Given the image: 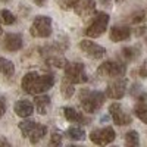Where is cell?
Wrapping results in <instances>:
<instances>
[{
	"label": "cell",
	"mask_w": 147,
	"mask_h": 147,
	"mask_svg": "<svg viewBox=\"0 0 147 147\" xmlns=\"http://www.w3.org/2000/svg\"><path fill=\"white\" fill-rule=\"evenodd\" d=\"M21 85L22 90L28 94L32 96L43 94L55 85V75L53 74H38L35 71H31L24 75Z\"/></svg>",
	"instance_id": "cell-1"
},
{
	"label": "cell",
	"mask_w": 147,
	"mask_h": 147,
	"mask_svg": "<svg viewBox=\"0 0 147 147\" xmlns=\"http://www.w3.org/2000/svg\"><path fill=\"white\" fill-rule=\"evenodd\" d=\"M105 100H106V94L97 90L84 88L80 93V105L84 112L87 113H96L105 105Z\"/></svg>",
	"instance_id": "cell-2"
},
{
	"label": "cell",
	"mask_w": 147,
	"mask_h": 147,
	"mask_svg": "<svg viewBox=\"0 0 147 147\" xmlns=\"http://www.w3.org/2000/svg\"><path fill=\"white\" fill-rule=\"evenodd\" d=\"M107 25H109V15L105 13V12H97L93 21L84 30V34L88 38H97V37H102L106 32Z\"/></svg>",
	"instance_id": "cell-3"
},
{
	"label": "cell",
	"mask_w": 147,
	"mask_h": 147,
	"mask_svg": "<svg viewBox=\"0 0 147 147\" xmlns=\"http://www.w3.org/2000/svg\"><path fill=\"white\" fill-rule=\"evenodd\" d=\"M127 72V66L124 62L118 60H106L96 71V77L99 78H118L124 77Z\"/></svg>",
	"instance_id": "cell-4"
},
{
	"label": "cell",
	"mask_w": 147,
	"mask_h": 147,
	"mask_svg": "<svg viewBox=\"0 0 147 147\" xmlns=\"http://www.w3.org/2000/svg\"><path fill=\"white\" fill-rule=\"evenodd\" d=\"M30 32L35 38H47L52 34V18L46 15H38L32 21Z\"/></svg>",
	"instance_id": "cell-5"
},
{
	"label": "cell",
	"mask_w": 147,
	"mask_h": 147,
	"mask_svg": "<svg viewBox=\"0 0 147 147\" xmlns=\"http://www.w3.org/2000/svg\"><path fill=\"white\" fill-rule=\"evenodd\" d=\"M63 69H65V78L72 84H84L88 81L85 66L81 62H68Z\"/></svg>",
	"instance_id": "cell-6"
},
{
	"label": "cell",
	"mask_w": 147,
	"mask_h": 147,
	"mask_svg": "<svg viewBox=\"0 0 147 147\" xmlns=\"http://www.w3.org/2000/svg\"><path fill=\"white\" fill-rule=\"evenodd\" d=\"M88 137H90L91 143H94L97 146H107L115 141L116 134L112 127H105V128H94L90 132Z\"/></svg>",
	"instance_id": "cell-7"
},
{
	"label": "cell",
	"mask_w": 147,
	"mask_h": 147,
	"mask_svg": "<svg viewBox=\"0 0 147 147\" xmlns=\"http://www.w3.org/2000/svg\"><path fill=\"white\" fill-rule=\"evenodd\" d=\"M127 87H128V82L125 78L118 77L115 78L112 82L107 84V88H106V96L109 99H113V100H119L125 96L127 93Z\"/></svg>",
	"instance_id": "cell-8"
},
{
	"label": "cell",
	"mask_w": 147,
	"mask_h": 147,
	"mask_svg": "<svg viewBox=\"0 0 147 147\" xmlns=\"http://www.w3.org/2000/svg\"><path fill=\"white\" fill-rule=\"evenodd\" d=\"M80 49L90 59H102L106 55V49L103 46H99L97 43H94L88 38H84L80 41Z\"/></svg>",
	"instance_id": "cell-9"
},
{
	"label": "cell",
	"mask_w": 147,
	"mask_h": 147,
	"mask_svg": "<svg viewBox=\"0 0 147 147\" xmlns=\"http://www.w3.org/2000/svg\"><path fill=\"white\" fill-rule=\"evenodd\" d=\"M109 115L110 118L113 119V122L119 127H125V125H129L132 122V118L131 115H128L124 107H122L119 103H112L109 106Z\"/></svg>",
	"instance_id": "cell-10"
},
{
	"label": "cell",
	"mask_w": 147,
	"mask_h": 147,
	"mask_svg": "<svg viewBox=\"0 0 147 147\" xmlns=\"http://www.w3.org/2000/svg\"><path fill=\"white\" fill-rule=\"evenodd\" d=\"M74 10L78 16L87 19L93 13H96V2L94 0H78L77 5L74 6Z\"/></svg>",
	"instance_id": "cell-11"
},
{
	"label": "cell",
	"mask_w": 147,
	"mask_h": 147,
	"mask_svg": "<svg viewBox=\"0 0 147 147\" xmlns=\"http://www.w3.org/2000/svg\"><path fill=\"white\" fill-rule=\"evenodd\" d=\"M132 31L129 27H125V25H115L110 28V32H109V37H110V40H112L113 43H121V41H125L128 40L129 37H131Z\"/></svg>",
	"instance_id": "cell-12"
},
{
	"label": "cell",
	"mask_w": 147,
	"mask_h": 147,
	"mask_svg": "<svg viewBox=\"0 0 147 147\" xmlns=\"http://www.w3.org/2000/svg\"><path fill=\"white\" fill-rule=\"evenodd\" d=\"M63 115H65L66 121L72 122V124L87 125V122H90L88 118H85L81 112H78V110H77L75 107H72V106H65V107H63Z\"/></svg>",
	"instance_id": "cell-13"
},
{
	"label": "cell",
	"mask_w": 147,
	"mask_h": 147,
	"mask_svg": "<svg viewBox=\"0 0 147 147\" xmlns=\"http://www.w3.org/2000/svg\"><path fill=\"white\" fill-rule=\"evenodd\" d=\"M22 37L19 34H6L3 40V47L7 52H18L22 49Z\"/></svg>",
	"instance_id": "cell-14"
},
{
	"label": "cell",
	"mask_w": 147,
	"mask_h": 147,
	"mask_svg": "<svg viewBox=\"0 0 147 147\" xmlns=\"http://www.w3.org/2000/svg\"><path fill=\"white\" fill-rule=\"evenodd\" d=\"M13 110H15V113L18 116H21V118H30L34 113V105L30 100L22 99V100H18L15 103Z\"/></svg>",
	"instance_id": "cell-15"
},
{
	"label": "cell",
	"mask_w": 147,
	"mask_h": 147,
	"mask_svg": "<svg viewBox=\"0 0 147 147\" xmlns=\"http://www.w3.org/2000/svg\"><path fill=\"white\" fill-rule=\"evenodd\" d=\"M50 97L46 96V94H37L35 99H34V106L37 109V112H38L40 115H46L49 107H50Z\"/></svg>",
	"instance_id": "cell-16"
},
{
	"label": "cell",
	"mask_w": 147,
	"mask_h": 147,
	"mask_svg": "<svg viewBox=\"0 0 147 147\" xmlns=\"http://www.w3.org/2000/svg\"><path fill=\"white\" fill-rule=\"evenodd\" d=\"M57 53H60V52H57V50L55 52V49H50V52H49V55L46 57V62L52 66H56V68H65L68 60L62 55H57Z\"/></svg>",
	"instance_id": "cell-17"
},
{
	"label": "cell",
	"mask_w": 147,
	"mask_h": 147,
	"mask_svg": "<svg viewBox=\"0 0 147 147\" xmlns=\"http://www.w3.org/2000/svg\"><path fill=\"white\" fill-rule=\"evenodd\" d=\"M119 53L125 62H134L140 56L141 50H140V46H129V47H124Z\"/></svg>",
	"instance_id": "cell-18"
},
{
	"label": "cell",
	"mask_w": 147,
	"mask_h": 147,
	"mask_svg": "<svg viewBox=\"0 0 147 147\" xmlns=\"http://www.w3.org/2000/svg\"><path fill=\"white\" fill-rule=\"evenodd\" d=\"M46 134H47V127L46 125H41V124H37L35 128L31 131V134L28 136V138H30V141L32 144H37L38 141L43 140V137L46 136Z\"/></svg>",
	"instance_id": "cell-19"
},
{
	"label": "cell",
	"mask_w": 147,
	"mask_h": 147,
	"mask_svg": "<svg viewBox=\"0 0 147 147\" xmlns=\"http://www.w3.org/2000/svg\"><path fill=\"white\" fill-rule=\"evenodd\" d=\"M66 136L74 141H82V140H85V131L77 125H72L66 129Z\"/></svg>",
	"instance_id": "cell-20"
},
{
	"label": "cell",
	"mask_w": 147,
	"mask_h": 147,
	"mask_svg": "<svg viewBox=\"0 0 147 147\" xmlns=\"http://www.w3.org/2000/svg\"><path fill=\"white\" fill-rule=\"evenodd\" d=\"M0 74H3L5 77H12L15 74V65L2 56H0Z\"/></svg>",
	"instance_id": "cell-21"
},
{
	"label": "cell",
	"mask_w": 147,
	"mask_h": 147,
	"mask_svg": "<svg viewBox=\"0 0 147 147\" xmlns=\"http://www.w3.org/2000/svg\"><path fill=\"white\" fill-rule=\"evenodd\" d=\"M134 115H136L141 122L147 124V105L144 102H138L134 107Z\"/></svg>",
	"instance_id": "cell-22"
},
{
	"label": "cell",
	"mask_w": 147,
	"mask_h": 147,
	"mask_svg": "<svg viewBox=\"0 0 147 147\" xmlns=\"http://www.w3.org/2000/svg\"><path fill=\"white\" fill-rule=\"evenodd\" d=\"M74 85H75V84H72L71 81H68L66 78H63L62 85H60V93H62V96L65 97V99H71V97L74 96V93H75Z\"/></svg>",
	"instance_id": "cell-23"
},
{
	"label": "cell",
	"mask_w": 147,
	"mask_h": 147,
	"mask_svg": "<svg viewBox=\"0 0 147 147\" xmlns=\"http://www.w3.org/2000/svg\"><path fill=\"white\" fill-rule=\"evenodd\" d=\"M35 125H37V122H34V121H31V119H25V121H22V122H19V129H21V132H22V136L24 137H28L30 134H31V131L35 128Z\"/></svg>",
	"instance_id": "cell-24"
},
{
	"label": "cell",
	"mask_w": 147,
	"mask_h": 147,
	"mask_svg": "<svg viewBox=\"0 0 147 147\" xmlns=\"http://www.w3.org/2000/svg\"><path fill=\"white\" fill-rule=\"evenodd\" d=\"M140 144V136L137 131H128L125 134V146L128 147H137Z\"/></svg>",
	"instance_id": "cell-25"
},
{
	"label": "cell",
	"mask_w": 147,
	"mask_h": 147,
	"mask_svg": "<svg viewBox=\"0 0 147 147\" xmlns=\"http://www.w3.org/2000/svg\"><path fill=\"white\" fill-rule=\"evenodd\" d=\"M0 18H2L3 24H6V25H12V24H15V21H16L15 15L12 13L10 10H7V9H2V10H0Z\"/></svg>",
	"instance_id": "cell-26"
},
{
	"label": "cell",
	"mask_w": 147,
	"mask_h": 147,
	"mask_svg": "<svg viewBox=\"0 0 147 147\" xmlns=\"http://www.w3.org/2000/svg\"><path fill=\"white\" fill-rule=\"evenodd\" d=\"M144 16H146V12L144 10H136L128 16V22L131 24H138L141 21H144Z\"/></svg>",
	"instance_id": "cell-27"
},
{
	"label": "cell",
	"mask_w": 147,
	"mask_h": 147,
	"mask_svg": "<svg viewBox=\"0 0 147 147\" xmlns=\"http://www.w3.org/2000/svg\"><path fill=\"white\" fill-rule=\"evenodd\" d=\"M78 0H57V5L60 9H63V10H71L74 9V6L77 5Z\"/></svg>",
	"instance_id": "cell-28"
},
{
	"label": "cell",
	"mask_w": 147,
	"mask_h": 147,
	"mask_svg": "<svg viewBox=\"0 0 147 147\" xmlns=\"http://www.w3.org/2000/svg\"><path fill=\"white\" fill-rule=\"evenodd\" d=\"M49 144H50V146H60V144H62V134H60V132H53Z\"/></svg>",
	"instance_id": "cell-29"
},
{
	"label": "cell",
	"mask_w": 147,
	"mask_h": 147,
	"mask_svg": "<svg viewBox=\"0 0 147 147\" xmlns=\"http://www.w3.org/2000/svg\"><path fill=\"white\" fill-rule=\"evenodd\" d=\"M141 91H143V90H141V85L136 82V84H132V87H131V90H129V94H131L132 97H137Z\"/></svg>",
	"instance_id": "cell-30"
},
{
	"label": "cell",
	"mask_w": 147,
	"mask_h": 147,
	"mask_svg": "<svg viewBox=\"0 0 147 147\" xmlns=\"http://www.w3.org/2000/svg\"><path fill=\"white\" fill-rule=\"evenodd\" d=\"M138 74H140L141 78H147V59L141 63V66H140V69H138Z\"/></svg>",
	"instance_id": "cell-31"
},
{
	"label": "cell",
	"mask_w": 147,
	"mask_h": 147,
	"mask_svg": "<svg viewBox=\"0 0 147 147\" xmlns=\"http://www.w3.org/2000/svg\"><path fill=\"white\" fill-rule=\"evenodd\" d=\"M6 112V100L5 97H0V118H2Z\"/></svg>",
	"instance_id": "cell-32"
},
{
	"label": "cell",
	"mask_w": 147,
	"mask_h": 147,
	"mask_svg": "<svg viewBox=\"0 0 147 147\" xmlns=\"http://www.w3.org/2000/svg\"><path fill=\"white\" fill-rule=\"evenodd\" d=\"M99 3L105 7H109L110 5H112V0H99Z\"/></svg>",
	"instance_id": "cell-33"
},
{
	"label": "cell",
	"mask_w": 147,
	"mask_h": 147,
	"mask_svg": "<svg viewBox=\"0 0 147 147\" xmlns=\"http://www.w3.org/2000/svg\"><path fill=\"white\" fill-rule=\"evenodd\" d=\"M0 146H5V147H9V146H10V143H9V141H7L6 138H3V137H2V138H0Z\"/></svg>",
	"instance_id": "cell-34"
},
{
	"label": "cell",
	"mask_w": 147,
	"mask_h": 147,
	"mask_svg": "<svg viewBox=\"0 0 147 147\" xmlns=\"http://www.w3.org/2000/svg\"><path fill=\"white\" fill-rule=\"evenodd\" d=\"M32 2H34L35 5H38V6H44V3H46V0H32Z\"/></svg>",
	"instance_id": "cell-35"
},
{
	"label": "cell",
	"mask_w": 147,
	"mask_h": 147,
	"mask_svg": "<svg viewBox=\"0 0 147 147\" xmlns=\"http://www.w3.org/2000/svg\"><path fill=\"white\" fill-rule=\"evenodd\" d=\"M116 3H122V2H125V0H115Z\"/></svg>",
	"instance_id": "cell-36"
},
{
	"label": "cell",
	"mask_w": 147,
	"mask_h": 147,
	"mask_svg": "<svg viewBox=\"0 0 147 147\" xmlns=\"http://www.w3.org/2000/svg\"><path fill=\"white\" fill-rule=\"evenodd\" d=\"M2 32H3V30H2V27H0V35H2Z\"/></svg>",
	"instance_id": "cell-37"
},
{
	"label": "cell",
	"mask_w": 147,
	"mask_h": 147,
	"mask_svg": "<svg viewBox=\"0 0 147 147\" xmlns=\"http://www.w3.org/2000/svg\"><path fill=\"white\" fill-rule=\"evenodd\" d=\"M144 41H146V46H147V37H146V40H144Z\"/></svg>",
	"instance_id": "cell-38"
},
{
	"label": "cell",
	"mask_w": 147,
	"mask_h": 147,
	"mask_svg": "<svg viewBox=\"0 0 147 147\" xmlns=\"http://www.w3.org/2000/svg\"><path fill=\"white\" fill-rule=\"evenodd\" d=\"M2 2H9V0H2Z\"/></svg>",
	"instance_id": "cell-39"
}]
</instances>
